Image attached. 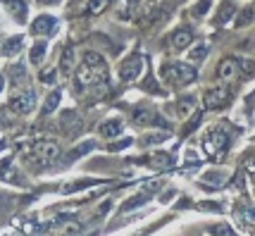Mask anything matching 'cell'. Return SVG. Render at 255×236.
<instances>
[{"mask_svg":"<svg viewBox=\"0 0 255 236\" xmlns=\"http://www.w3.org/2000/svg\"><path fill=\"white\" fill-rule=\"evenodd\" d=\"M153 165H169V155H153Z\"/></svg>","mask_w":255,"mask_h":236,"instance_id":"cell-32","label":"cell"},{"mask_svg":"<svg viewBox=\"0 0 255 236\" xmlns=\"http://www.w3.org/2000/svg\"><path fill=\"white\" fill-rule=\"evenodd\" d=\"M91 148H93V141H86V146H79L72 155H69V160H74V157H79V155H84V153H89Z\"/></svg>","mask_w":255,"mask_h":236,"instance_id":"cell-28","label":"cell"},{"mask_svg":"<svg viewBox=\"0 0 255 236\" xmlns=\"http://www.w3.org/2000/svg\"><path fill=\"white\" fill-rule=\"evenodd\" d=\"M169 43H172V48H177V50H184V48H189V45L193 43V34H191L186 26H181V29H177V31L172 34Z\"/></svg>","mask_w":255,"mask_h":236,"instance_id":"cell-11","label":"cell"},{"mask_svg":"<svg viewBox=\"0 0 255 236\" xmlns=\"http://www.w3.org/2000/svg\"><path fill=\"white\" fill-rule=\"evenodd\" d=\"M84 62H86L91 69H96L98 74H108V65H105V57L98 55V53H93V50L84 53Z\"/></svg>","mask_w":255,"mask_h":236,"instance_id":"cell-13","label":"cell"},{"mask_svg":"<svg viewBox=\"0 0 255 236\" xmlns=\"http://www.w3.org/2000/svg\"><path fill=\"white\" fill-rule=\"evenodd\" d=\"M93 184H96V179H79L77 184H69V186H65V189H62V193L81 191V189H89V186H93Z\"/></svg>","mask_w":255,"mask_h":236,"instance_id":"cell-22","label":"cell"},{"mask_svg":"<svg viewBox=\"0 0 255 236\" xmlns=\"http://www.w3.org/2000/svg\"><path fill=\"white\" fill-rule=\"evenodd\" d=\"M7 81H10L12 89H26L29 86V72L24 65H12L7 72Z\"/></svg>","mask_w":255,"mask_h":236,"instance_id":"cell-10","label":"cell"},{"mask_svg":"<svg viewBox=\"0 0 255 236\" xmlns=\"http://www.w3.org/2000/svg\"><path fill=\"white\" fill-rule=\"evenodd\" d=\"M10 169H12V160L7 157V160H2V162H0V177H7V174H10Z\"/></svg>","mask_w":255,"mask_h":236,"instance_id":"cell-30","label":"cell"},{"mask_svg":"<svg viewBox=\"0 0 255 236\" xmlns=\"http://www.w3.org/2000/svg\"><path fill=\"white\" fill-rule=\"evenodd\" d=\"M153 122H157V115L148 108V105H138L136 110H133V124H153Z\"/></svg>","mask_w":255,"mask_h":236,"instance_id":"cell-12","label":"cell"},{"mask_svg":"<svg viewBox=\"0 0 255 236\" xmlns=\"http://www.w3.org/2000/svg\"><path fill=\"white\" fill-rule=\"evenodd\" d=\"M253 17H255V7H246L244 12H241V17L236 19V26L241 29V26H248V24L253 22Z\"/></svg>","mask_w":255,"mask_h":236,"instance_id":"cell-24","label":"cell"},{"mask_svg":"<svg viewBox=\"0 0 255 236\" xmlns=\"http://www.w3.org/2000/svg\"><path fill=\"white\" fill-rule=\"evenodd\" d=\"M45 53H48V43L45 41H36L31 45V53H29V60H31V65H41L43 62Z\"/></svg>","mask_w":255,"mask_h":236,"instance_id":"cell-18","label":"cell"},{"mask_svg":"<svg viewBox=\"0 0 255 236\" xmlns=\"http://www.w3.org/2000/svg\"><path fill=\"white\" fill-rule=\"evenodd\" d=\"M167 134H153V136H145L143 138V146H150V143H157V141H165Z\"/></svg>","mask_w":255,"mask_h":236,"instance_id":"cell-29","label":"cell"},{"mask_svg":"<svg viewBox=\"0 0 255 236\" xmlns=\"http://www.w3.org/2000/svg\"><path fill=\"white\" fill-rule=\"evenodd\" d=\"M55 29V19L50 17V14H43V17H38L36 22L31 24V31L36 36H41V34H50Z\"/></svg>","mask_w":255,"mask_h":236,"instance_id":"cell-14","label":"cell"},{"mask_svg":"<svg viewBox=\"0 0 255 236\" xmlns=\"http://www.w3.org/2000/svg\"><path fill=\"white\" fill-rule=\"evenodd\" d=\"M124 129V124L120 119H108V122H103L100 126V136H105V138H115V136H120Z\"/></svg>","mask_w":255,"mask_h":236,"instance_id":"cell-16","label":"cell"},{"mask_svg":"<svg viewBox=\"0 0 255 236\" xmlns=\"http://www.w3.org/2000/svg\"><path fill=\"white\" fill-rule=\"evenodd\" d=\"M136 2H138V0H129V5H131V7H133V5H136Z\"/></svg>","mask_w":255,"mask_h":236,"instance_id":"cell-37","label":"cell"},{"mask_svg":"<svg viewBox=\"0 0 255 236\" xmlns=\"http://www.w3.org/2000/svg\"><path fill=\"white\" fill-rule=\"evenodd\" d=\"M38 2H48V5H53V2H57V0H38Z\"/></svg>","mask_w":255,"mask_h":236,"instance_id":"cell-35","label":"cell"},{"mask_svg":"<svg viewBox=\"0 0 255 236\" xmlns=\"http://www.w3.org/2000/svg\"><path fill=\"white\" fill-rule=\"evenodd\" d=\"M60 143H57L55 138H41V141H36L31 146V157L33 160H38V162H53L60 157Z\"/></svg>","mask_w":255,"mask_h":236,"instance_id":"cell-4","label":"cell"},{"mask_svg":"<svg viewBox=\"0 0 255 236\" xmlns=\"http://www.w3.org/2000/svg\"><path fill=\"white\" fill-rule=\"evenodd\" d=\"M232 101V89L222 81V86H212V89L205 91L203 96V105L208 110H217V108H224L227 103Z\"/></svg>","mask_w":255,"mask_h":236,"instance_id":"cell-5","label":"cell"},{"mask_svg":"<svg viewBox=\"0 0 255 236\" xmlns=\"http://www.w3.org/2000/svg\"><path fill=\"white\" fill-rule=\"evenodd\" d=\"M2 2L7 5V10L14 14L17 22H24V19H26V5H24V0H2Z\"/></svg>","mask_w":255,"mask_h":236,"instance_id":"cell-17","label":"cell"},{"mask_svg":"<svg viewBox=\"0 0 255 236\" xmlns=\"http://www.w3.org/2000/svg\"><path fill=\"white\" fill-rule=\"evenodd\" d=\"M217 79L224 81V84H234L239 79H246L241 57H224V60H220V65H217Z\"/></svg>","mask_w":255,"mask_h":236,"instance_id":"cell-3","label":"cell"},{"mask_svg":"<svg viewBox=\"0 0 255 236\" xmlns=\"http://www.w3.org/2000/svg\"><path fill=\"white\" fill-rule=\"evenodd\" d=\"M2 84H5V79H2V77H0V91H2Z\"/></svg>","mask_w":255,"mask_h":236,"instance_id":"cell-36","label":"cell"},{"mask_svg":"<svg viewBox=\"0 0 255 236\" xmlns=\"http://www.w3.org/2000/svg\"><path fill=\"white\" fill-rule=\"evenodd\" d=\"M33 108H36V93L33 91H24L10 101V110L17 115H29L33 113Z\"/></svg>","mask_w":255,"mask_h":236,"instance_id":"cell-8","label":"cell"},{"mask_svg":"<svg viewBox=\"0 0 255 236\" xmlns=\"http://www.w3.org/2000/svg\"><path fill=\"white\" fill-rule=\"evenodd\" d=\"M157 2H165V0H157Z\"/></svg>","mask_w":255,"mask_h":236,"instance_id":"cell-38","label":"cell"},{"mask_svg":"<svg viewBox=\"0 0 255 236\" xmlns=\"http://www.w3.org/2000/svg\"><path fill=\"white\" fill-rule=\"evenodd\" d=\"M246 169H248V177H251V179H253V184H255V157H253V160H248Z\"/></svg>","mask_w":255,"mask_h":236,"instance_id":"cell-33","label":"cell"},{"mask_svg":"<svg viewBox=\"0 0 255 236\" xmlns=\"http://www.w3.org/2000/svg\"><path fill=\"white\" fill-rule=\"evenodd\" d=\"M210 232H212V234H234V229H232V227H227V225H217V227H212Z\"/></svg>","mask_w":255,"mask_h":236,"instance_id":"cell-31","label":"cell"},{"mask_svg":"<svg viewBox=\"0 0 255 236\" xmlns=\"http://www.w3.org/2000/svg\"><path fill=\"white\" fill-rule=\"evenodd\" d=\"M19 50H22V36H14V38H7L2 48H0V55L2 57H14L19 55Z\"/></svg>","mask_w":255,"mask_h":236,"instance_id":"cell-15","label":"cell"},{"mask_svg":"<svg viewBox=\"0 0 255 236\" xmlns=\"http://www.w3.org/2000/svg\"><path fill=\"white\" fill-rule=\"evenodd\" d=\"M112 0H91L89 2V14H100V12H105L110 7Z\"/></svg>","mask_w":255,"mask_h":236,"instance_id":"cell-23","label":"cell"},{"mask_svg":"<svg viewBox=\"0 0 255 236\" xmlns=\"http://www.w3.org/2000/svg\"><path fill=\"white\" fill-rule=\"evenodd\" d=\"M145 201H148V191L136 193V196H131V198H129V203H124V205H122V213H129V210H133V208L143 205Z\"/></svg>","mask_w":255,"mask_h":236,"instance_id":"cell-20","label":"cell"},{"mask_svg":"<svg viewBox=\"0 0 255 236\" xmlns=\"http://www.w3.org/2000/svg\"><path fill=\"white\" fill-rule=\"evenodd\" d=\"M208 57V45L205 43H200V45H196V48H191L189 50V60L191 62H203Z\"/></svg>","mask_w":255,"mask_h":236,"instance_id":"cell-21","label":"cell"},{"mask_svg":"<svg viewBox=\"0 0 255 236\" xmlns=\"http://www.w3.org/2000/svg\"><path fill=\"white\" fill-rule=\"evenodd\" d=\"M41 79H43L45 84H53V81H55V72H43V74H41Z\"/></svg>","mask_w":255,"mask_h":236,"instance_id":"cell-34","label":"cell"},{"mask_svg":"<svg viewBox=\"0 0 255 236\" xmlns=\"http://www.w3.org/2000/svg\"><path fill=\"white\" fill-rule=\"evenodd\" d=\"M141 72H143V57L141 55H129L120 65V79L122 81H133V79L141 77Z\"/></svg>","mask_w":255,"mask_h":236,"instance_id":"cell-7","label":"cell"},{"mask_svg":"<svg viewBox=\"0 0 255 236\" xmlns=\"http://www.w3.org/2000/svg\"><path fill=\"white\" fill-rule=\"evenodd\" d=\"M232 12H234V7H232V2H224V7H222V12H220V17L215 19V24H224L229 17H232Z\"/></svg>","mask_w":255,"mask_h":236,"instance_id":"cell-27","label":"cell"},{"mask_svg":"<svg viewBox=\"0 0 255 236\" xmlns=\"http://www.w3.org/2000/svg\"><path fill=\"white\" fill-rule=\"evenodd\" d=\"M234 220L246 232L255 229V205H251V203H246V201H239L234 205Z\"/></svg>","mask_w":255,"mask_h":236,"instance_id":"cell-6","label":"cell"},{"mask_svg":"<svg viewBox=\"0 0 255 236\" xmlns=\"http://www.w3.org/2000/svg\"><path fill=\"white\" fill-rule=\"evenodd\" d=\"M100 81H105V74H98L96 69H91L86 62H81V67L77 69V84L81 89H93Z\"/></svg>","mask_w":255,"mask_h":236,"instance_id":"cell-9","label":"cell"},{"mask_svg":"<svg viewBox=\"0 0 255 236\" xmlns=\"http://www.w3.org/2000/svg\"><path fill=\"white\" fill-rule=\"evenodd\" d=\"M162 79L169 86H186L196 79V67H191L186 62H167L162 65Z\"/></svg>","mask_w":255,"mask_h":236,"instance_id":"cell-2","label":"cell"},{"mask_svg":"<svg viewBox=\"0 0 255 236\" xmlns=\"http://www.w3.org/2000/svg\"><path fill=\"white\" fill-rule=\"evenodd\" d=\"M57 103H60V91H53V93L48 96V101H45V115L55 113V110H57Z\"/></svg>","mask_w":255,"mask_h":236,"instance_id":"cell-26","label":"cell"},{"mask_svg":"<svg viewBox=\"0 0 255 236\" xmlns=\"http://www.w3.org/2000/svg\"><path fill=\"white\" fill-rule=\"evenodd\" d=\"M60 69H62V74H69L74 69V48H65L62 60H60Z\"/></svg>","mask_w":255,"mask_h":236,"instance_id":"cell-19","label":"cell"},{"mask_svg":"<svg viewBox=\"0 0 255 236\" xmlns=\"http://www.w3.org/2000/svg\"><path fill=\"white\" fill-rule=\"evenodd\" d=\"M203 150L210 157L220 160L224 157V153L229 150V134L224 131L222 126H212L203 134Z\"/></svg>","mask_w":255,"mask_h":236,"instance_id":"cell-1","label":"cell"},{"mask_svg":"<svg viewBox=\"0 0 255 236\" xmlns=\"http://www.w3.org/2000/svg\"><path fill=\"white\" fill-rule=\"evenodd\" d=\"M210 0H198L196 5H193V10H191V14L193 17H203V14H208V10H210Z\"/></svg>","mask_w":255,"mask_h":236,"instance_id":"cell-25","label":"cell"}]
</instances>
